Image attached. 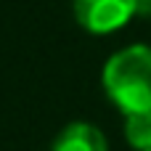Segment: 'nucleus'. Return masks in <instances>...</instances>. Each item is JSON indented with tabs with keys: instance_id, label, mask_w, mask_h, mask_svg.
Returning a JSON list of instances; mask_svg holds the SVG:
<instances>
[{
	"instance_id": "obj_1",
	"label": "nucleus",
	"mask_w": 151,
	"mask_h": 151,
	"mask_svg": "<svg viewBox=\"0 0 151 151\" xmlns=\"http://www.w3.org/2000/svg\"><path fill=\"white\" fill-rule=\"evenodd\" d=\"M101 85L122 114L151 111V45L135 42L111 53L104 64Z\"/></svg>"
},
{
	"instance_id": "obj_2",
	"label": "nucleus",
	"mask_w": 151,
	"mask_h": 151,
	"mask_svg": "<svg viewBox=\"0 0 151 151\" xmlns=\"http://www.w3.org/2000/svg\"><path fill=\"white\" fill-rule=\"evenodd\" d=\"M141 0H72V13L88 35H114L138 11Z\"/></svg>"
},
{
	"instance_id": "obj_3",
	"label": "nucleus",
	"mask_w": 151,
	"mask_h": 151,
	"mask_svg": "<svg viewBox=\"0 0 151 151\" xmlns=\"http://www.w3.org/2000/svg\"><path fill=\"white\" fill-rule=\"evenodd\" d=\"M50 151H109V141L93 122H69L56 135Z\"/></svg>"
},
{
	"instance_id": "obj_4",
	"label": "nucleus",
	"mask_w": 151,
	"mask_h": 151,
	"mask_svg": "<svg viewBox=\"0 0 151 151\" xmlns=\"http://www.w3.org/2000/svg\"><path fill=\"white\" fill-rule=\"evenodd\" d=\"M125 141L135 151L151 149V111L125 114Z\"/></svg>"
},
{
	"instance_id": "obj_5",
	"label": "nucleus",
	"mask_w": 151,
	"mask_h": 151,
	"mask_svg": "<svg viewBox=\"0 0 151 151\" xmlns=\"http://www.w3.org/2000/svg\"><path fill=\"white\" fill-rule=\"evenodd\" d=\"M141 5H143V8H149V5H151V0H141Z\"/></svg>"
},
{
	"instance_id": "obj_6",
	"label": "nucleus",
	"mask_w": 151,
	"mask_h": 151,
	"mask_svg": "<svg viewBox=\"0 0 151 151\" xmlns=\"http://www.w3.org/2000/svg\"><path fill=\"white\" fill-rule=\"evenodd\" d=\"M146 151H151V149H146Z\"/></svg>"
}]
</instances>
